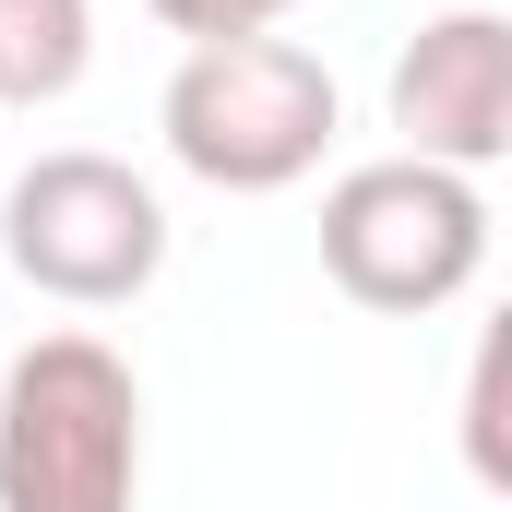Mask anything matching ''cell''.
<instances>
[{"mask_svg":"<svg viewBox=\"0 0 512 512\" xmlns=\"http://www.w3.org/2000/svg\"><path fill=\"white\" fill-rule=\"evenodd\" d=\"M143 382L96 334H36L0 370V512H131Z\"/></svg>","mask_w":512,"mask_h":512,"instance_id":"1","label":"cell"},{"mask_svg":"<svg viewBox=\"0 0 512 512\" xmlns=\"http://www.w3.org/2000/svg\"><path fill=\"white\" fill-rule=\"evenodd\" d=\"M334 120H346V96L298 36H203L167 72V108H155L167 155L203 191H298L322 167Z\"/></svg>","mask_w":512,"mask_h":512,"instance_id":"2","label":"cell"},{"mask_svg":"<svg viewBox=\"0 0 512 512\" xmlns=\"http://www.w3.org/2000/svg\"><path fill=\"white\" fill-rule=\"evenodd\" d=\"M477 262H489V191L429 167V155H370L322 191V274L358 310L417 322V310L465 298Z\"/></svg>","mask_w":512,"mask_h":512,"instance_id":"3","label":"cell"},{"mask_svg":"<svg viewBox=\"0 0 512 512\" xmlns=\"http://www.w3.org/2000/svg\"><path fill=\"white\" fill-rule=\"evenodd\" d=\"M0 262L60 310H120L167 274V203L120 155H36L0 203Z\"/></svg>","mask_w":512,"mask_h":512,"instance_id":"4","label":"cell"},{"mask_svg":"<svg viewBox=\"0 0 512 512\" xmlns=\"http://www.w3.org/2000/svg\"><path fill=\"white\" fill-rule=\"evenodd\" d=\"M393 131H405V155H429L453 179L512 155V24L501 12L465 0V12L417 24V48L393 60Z\"/></svg>","mask_w":512,"mask_h":512,"instance_id":"5","label":"cell"},{"mask_svg":"<svg viewBox=\"0 0 512 512\" xmlns=\"http://www.w3.org/2000/svg\"><path fill=\"white\" fill-rule=\"evenodd\" d=\"M96 60V0H0V108L72 96Z\"/></svg>","mask_w":512,"mask_h":512,"instance_id":"6","label":"cell"},{"mask_svg":"<svg viewBox=\"0 0 512 512\" xmlns=\"http://www.w3.org/2000/svg\"><path fill=\"white\" fill-rule=\"evenodd\" d=\"M465 465H477L489 489H512V453H501V334H489L477 370H465Z\"/></svg>","mask_w":512,"mask_h":512,"instance_id":"7","label":"cell"},{"mask_svg":"<svg viewBox=\"0 0 512 512\" xmlns=\"http://www.w3.org/2000/svg\"><path fill=\"white\" fill-rule=\"evenodd\" d=\"M143 12H155L167 36H191V48H203V36H274L298 0H143Z\"/></svg>","mask_w":512,"mask_h":512,"instance_id":"8","label":"cell"}]
</instances>
